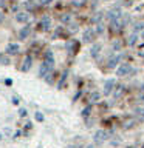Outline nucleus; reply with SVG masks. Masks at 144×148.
Masks as SVG:
<instances>
[{"label":"nucleus","instance_id":"nucleus-1","mask_svg":"<svg viewBox=\"0 0 144 148\" xmlns=\"http://www.w3.org/2000/svg\"><path fill=\"white\" fill-rule=\"evenodd\" d=\"M130 71H132V66H130L129 63H123V65H119V66H118V69H116V76H119V77L129 76Z\"/></svg>","mask_w":144,"mask_h":148},{"label":"nucleus","instance_id":"nucleus-2","mask_svg":"<svg viewBox=\"0 0 144 148\" xmlns=\"http://www.w3.org/2000/svg\"><path fill=\"white\" fill-rule=\"evenodd\" d=\"M95 36H96L95 29H91V28H88V29H85V31H84V36H82V39H84V42H85V43H90V42H93V40H95Z\"/></svg>","mask_w":144,"mask_h":148},{"label":"nucleus","instance_id":"nucleus-3","mask_svg":"<svg viewBox=\"0 0 144 148\" xmlns=\"http://www.w3.org/2000/svg\"><path fill=\"white\" fill-rule=\"evenodd\" d=\"M125 20H127V18H123V17H119V18H115V20H111V29H113V31H118V29H121V28L124 26Z\"/></svg>","mask_w":144,"mask_h":148},{"label":"nucleus","instance_id":"nucleus-4","mask_svg":"<svg viewBox=\"0 0 144 148\" xmlns=\"http://www.w3.org/2000/svg\"><path fill=\"white\" fill-rule=\"evenodd\" d=\"M107 131H104V130H99V131H96L95 134V142L96 143H102V142H105L107 140Z\"/></svg>","mask_w":144,"mask_h":148},{"label":"nucleus","instance_id":"nucleus-5","mask_svg":"<svg viewBox=\"0 0 144 148\" xmlns=\"http://www.w3.org/2000/svg\"><path fill=\"white\" fill-rule=\"evenodd\" d=\"M113 86H115V80H113V79L105 80V83H104V94L109 96L110 92H111V90H113Z\"/></svg>","mask_w":144,"mask_h":148},{"label":"nucleus","instance_id":"nucleus-6","mask_svg":"<svg viewBox=\"0 0 144 148\" xmlns=\"http://www.w3.org/2000/svg\"><path fill=\"white\" fill-rule=\"evenodd\" d=\"M19 49H20V46H19L17 43H9V45L6 46V53H8V54H11V56L17 54V53H19Z\"/></svg>","mask_w":144,"mask_h":148},{"label":"nucleus","instance_id":"nucleus-7","mask_svg":"<svg viewBox=\"0 0 144 148\" xmlns=\"http://www.w3.org/2000/svg\"><path fill=\"white\" fill-rule=\"evenodd\" d=\"M16 20L19 23H26L28 20H30V14H26V12H19L16 14Z\"/></svg>","mask_w":144,"mask_h":148},{"label":"nucleus","instance_id":"nucleus-8","mask_svg":"<svg viewBox=\"0 0 144 148\" xmlns=\"http://www.w3.org/2000/svg\"><path fill=\"white\" fill-rule=\"evenodd\" d=\"M121 62V54H116V56H111V57L109 59V66L110 68H115L116 65H118Z\"/></svg>","mask_w":144,"mask_h":148},{"label":"nucleus","instance_id":"nucleus-9","mask_svg":"<svg viewBox=\"0 0 144 148\" xmlns=\"http://www.w3.org/2000/svg\"><path fill=\"white\" fill-rule=\"evenodd\" d=\"M121 17V9L119 8H113L109 11V18L110 20H115V18H119Z\"/></svg>","mask_w":144,"mask_h":148},{"label":"nucleus","instance_id":"nucleus-10","mask_svg":"<svg viewBox=\"0 0 144 148\" xmlns=\"http://www.w3.org/2000/svg\"><path fill=\"white\" fill-rule=\"evenodd\" d=\"M44 63L50 65V66H54V57H53V54H51L50 51L45 54V62H44Z\"/></svg>","mask_w":144,"mask_h":148},{"label":"nucleus","instance_id":"nucleus-11","mask_svg":"<svg viewBox=\"0 0 144 148\" xmlns=\"http://www.w3.org/2000/svg\"><path fill=\"white\" fill-rule=\"evenodd\" d=\"M99 51H101V45H99V43L93 45V46H91V49H90V54H91V57H98V54H99Z\"/></svg>","mask_w":144,"mask_h":148},{"label":"nucleus","instance_id":"nucleus-12","mask_svg":"<svg viewBox=\"0 0 144 148\" xmlns=\"http://www.w3.org/2000/svg\"><path fill=\"white\" fill-rule=\"evenodd\" d=\"M28 36H30V26H25L19 31V37H20V39H26Z\"/></svg>","mask_w":144,"mask_h":148},{"label":"nucleus","instance_id":"nucleus-13","mask_svg":"<svg viewBox=\"0 0 144 148\" xmlns=\"http://www.w3.org/2000/svg\"><path fill=\"white\" fill-rule=\"evenodd\" d=\"M40 26L44 28V29H50V26H51V20H50L48 17H44V18L40 20Z\"/></svg>","mask_w":144,"mask_h":148},{"label":"nucleus","instance_id":"nucleus-14","mask_svg":"<svg viewBox=\"0 0 144 148\" xmlns=\"http://www.w3.org/2000/svg\"><path fill=\"white\" fill-rule=\"evenodd\" d=\"M30 66H31V57L28 56V57L25 59V62H23V66H22V69H23V71H28V69H30Z\"/></svg>","mask_w":144,"mask_h":148},{"label":"nucleus","instance_id":"nucleus-15","mask_svg":"<svg viewBox=\"0 0 144 148\" xmlns=\"http://www.w3.org/2000/svg\"><path fill=\"white\" fill-rule=\"evenodd\" d=\"M123 91H124V86L123 85H118V86H116V90H115V99H118V97L121 96V94H123Z\"/></svg>","mask_w":144,"mask_h":148},{"label":"nucleus","instance_id":"nucleus-16","mask_svg":"<svg viewBox=\"0 0 144 148\" xmlns=\"http://www.w3.org/2000/svg\"><path fill=\"white\" fill-rule=\"evenodd\" d=\"M99 97H101V94H99V92H91V96H90V100H91V102H98V100H99Z\"/></svg>","mask_w":144,"mask_h":148},{"label":"nucleus","instance_id":"nucleus-17","mask_svg":"<svg viewBox=\"0 0 144 148\" xmlns=\"http://www.w3.org/2000/svg\"><path fill=\"white\" fill-rule=\"evenodd\" d=\"M135 31H144V22H138L136 25H135Z\"/></svg>","mask_w":144,"mask_h":148},{"label":"nucleus","instance_id":"nucleus-18","mask_svg":"<svg viewBox=\"0 0 144 148\" xmlns=\"http://www.w3.org/2000/svg\"><path fill=\"white\" fill-rule=\"evenodd\" d=\"M65 79H67V73H64V74H62V79H60V82L57 83V88H59V90H62V86H64V82H65Z\"/></svg>","mask_w":144,"mask_h":148},{"label":"nucleus","instance_id":"nucleus-19","mask_svg":"<svg viewBox=\"0 0 144 148\" xmlns=\"http://www.w3.org/2000/svg\"><path fill=\"white\" fill-rule=\"evenodd\" d=\"M136 39H138L136 34H132V36L129 37V45H135V42H136Z\"/></svg>","mask_w":144,"mask_h":148},{"label":"nucleus","instance_id":"nucleus-20","mask_svg":"<svg viewBox=\"0 0 144 148\" xmlns=\"http://www.w3.org/2000/svg\"><path fill=\"white\" fill-rule=\"evenodd\" d=\"M73 5L74 6H84V5H85V0H73Z\"/></svg>","mask_w":144,"mask_h":148},{"label":"nucleus","instance_id":"nucleus-21","mask_svg":"<svg viewBox=\"0 0 144 148\" xmlns=\"http://www.w3.org/2000/svg\"><path fill=\"white\" fill-rule=\"evenodd\" d=\"M90 111H91V106H87V108H84V111H82V116H84V117H87V116L90 114Z\"/></svg>","mask_w":144,"mask_h":148},{"label":"nucleus","instance_id":"nucleus-22","mask_svg":"<svg viewBox=\"0 0 144 148\" xmlns=\"http://www.w3.org/2000/svg\"><path fill=\"white\" fill-rule=\"evenodd\" d=\"M25 5H26V8H28V9H33V8H34V0H28Z\"/></svg>","mask_w":144,"mask_h":148},{"label":"nucleus","instance_id":"nucleus-23","mask_svg":"<svg viewBox=\"0 0 144 148\" xmlns=\"http://www.w3.org/2000/svg\"><path fill=\"white\" fill-rule=\"evenodd\" d=\"M0 63H3V65H6V63H9V60H8V57H5V56H0Z\"/></svg>","mask_w":144,"mask_h":148},{"label":"nucleus","instance_id":"nucleus-24","mask_svg":"<svg viewBox=\"0 0 144 148\" xmlns=\"http://www.w3.org/2000/svg\"><path fill=\"white\" fill-rule=\"evenodd\" d=\"M36 120H37V122H42V120H44V114H42V113H36Z\"/></svg>","mask_w":144,"mask_h":148},{"label":"nucleus","instance_id":"nucleus-25","mask_svg":"<svg viewBox=\"0 0 144 148\" xmlns=\"http://www.w3.org/2000/svg\"><path fill=\"white\" fill-rule=\"evenodd\" d=\"M136 114H138L139 117H141V119L144 120V110H139V108H138V110H136Z\"/></svg>","mask_w":144,"mask_h":148},{"label":"nucleus","instance_id":"nucleus-26","mask_svg":"<svg viewBox=\"0 0 144 148\" xmlns=\"http://www.w3.org/2000/svg\"><path fill=\"white\" fill-rule=\"evenodd\" d=\"M113 49H116V51L121 49V42H115V43H113Z\"/></svg>","mask_w":144,"mask_h":148},{"label":"nucleus","instance_id":"nucleus-27","mask_svg":"<svg viewBox=\"0 0 144 148\" xmlns=\"http://www.w3.org/2000/svg\"><path fill=\"white\" fill-rule=\"evenodd\" d=\"M101 17H102V14H101V12H99V14H96V16L93 17V20H91V22H99V18H101Z\"/></svg>","mask_w":144,"mask_h":148},{"label":"nucleus","instance_id":"nucleus-28","mask_svg":"<svg viewBox=\"0 0 144 148\" xmlns=\"http://www.w3.org/2000/svg\"><path fill=\"white\" fill-rule=\"evenodd\" d=\"M53 0H39V3L40 5H48V3H51Z\"/></svg>","mask_w":144,"mask_h":148},{"label":"nucleus","instance_id":"nucleus-29","mask_svg":"<svg viewBox=\"0 0 144 148\" xmlns=\"http://www.w3.org/2000/svg\"><path fill=\"white\" fill-rule=\"evenodd\" d=\"M60 20H62V22H70V16H62Z\"/></svg>","mask_w":144,"mask_h":148},{"label":"nucleus","instance_id":"nucleus-30","mask_svg":"<svg viewBox=\"0 0 144 148\" xmlns=\"http://www.w3.org/2000/svg\"><path fill=\"white\" fill-rule=\"evenodd\" d=\"M12 103H14V105H17V103H19V97H17V96H14V97H12Z\"/></svg>","mask_w":144,"mask_h":148},{"label":"nucleus","instance_id":"nucleus-31","mask_svg":"<svg viewBox=\"0 0 144 148\" xmlns=\"http://www.w3.org/2000/svg\"><path fill=\"white\" fill-rule=\"evenodd\" d=\"M19 114H20L22 117H23V116H26V110H23V108H22L20 111H19Z\"/></svg>","mask_w":144,"mask_h":148},{"label":"nucleus","instance_id":"nucleus-32","mask_svg":"<svg viewBox=\"0 0 144 148\" xmlns=\"http://www.w3.org/2000/svg\"><path fill=\"white\" fill-rule=\"evenodd\" d=\"M139 100L144 102V90H141V94H139Z\"/></svg>","mask_w":144,"mask_h":148},{"label":"nucleus","instance_id":"nucleus-33","mask_svg":"<svg viewBox=\"0 0 144 148\" xmlns=\"http://www.w3.org/2000/svg\"><path fill=\"white\" fill-rule=\"evenodd\" d=\"M5 3H6V0H0V6H5Z\"/></svg>","mask_w":144,"mask_h":148},{"label":"nucleus","instance_id":"nucleus-34","mask_svg":"<svg viewBox=\"0 0 144 148\" xmlns=\"http://www.w3.org/2000/svg\"><path fill=\"white\" fill-rule=\"evenodd\" d=\"M98 32H102V25H98Z\"/></svg>","mask_w":144,"mask_h":148},{"label":"nucleus","instance_id":"nucleus-35","mask_svg":"<svg viewBox=\"0 0 144 148\" xmlns=\"http://www.w3.org/2000/svg\"><path fill=\"white\" fill-rule=\"evenodd\" d=\"M2 22H3V14L0 12V23H2Z\"/></svg>","mask_w":144,"mask_h":148},{"label":"nucleus","instance_id":"nucleus-36","mask_svg":"<svg viewBox=\"0 0 144 148\" xmlns=\"http://www.w3.org/2000/svg\"><path fill=\"white\" fill-rule=\"evenodd\" d=\"M67 148H81V147H74V145H70V147H67Z\"/></svg>","mask_w":144,"mask_h":148},{"label":"nucleus","instance_id":"nucleus-37","mask_svg":"<svg viewBox=\"0 0 144 148\" xmlns=\"http://www.w3.org/2000/svg\"><path fill=\"white\" fill-rule=\"evenodd\" d=\"M87 148H95V147H93V145H88V147H87Z\"/></svg>","mask_w":144,"mask_h":148},{"label":"nucleus","instance_id":"nucleus-38","mask_svg":"<svg viewBox=\"0 0 144 148\" xmlns=\"http://www.w3.org/2000/svg\"><path fill=\"white\" fill-rule=\"evenodd\" d=\"M0 140H2V134H0Z\"/></svg>","mask_w":144,"mask_h":148}]
</instances>
